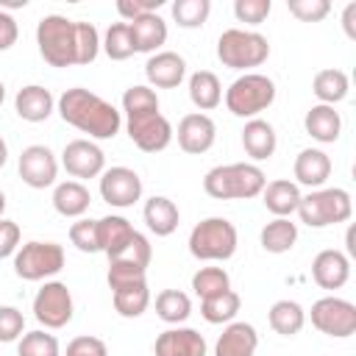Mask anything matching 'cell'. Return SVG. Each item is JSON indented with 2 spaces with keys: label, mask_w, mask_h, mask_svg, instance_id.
Listing matches in <instances>:
<instances>
[{
  "label": "cell",
  "mask_w": 356,
  "mask_h": 356,
  "mask_svg": "<svg viewBox=\"0 0 356 356\" xmlns=\"http://www.w3.org/2000/svg\"><path fill=\"white\" fill-rule=\"evenodd\" d=\"M36 44L50 67L92 64L100 53V33L92 22H75L61 14H47L36 25Z\"/></svg>",
  "instance_id": "1"
},
{
  "label": "cell",
  "mask_w": 356,
  "mask_h": 356,
  "mask_svg": "<svg viewBox=\"0 0 356 356\" xmlns=\"http://www.w3.org/2000/svg\"><path fill=\"white\" fill-rule=\"evenodd\" d=\"M56 106L67 125L89 134L92 139H114L120 134L122 114L108 100H103L100 95L83 89V86L64 89V95L58 97Z\"/></svg>",
  "instance_id": "2"
},
{
  "label": "cell",
  "mask_w": 356,
  "mask_h": 356,
  "mask_svg": "<svg viewBox=\"0 0 356 356\" xmlns=\"http://www.w3.org/2000/svg\"><path fill=\"white\" fill-rule=\"evenodd\" d=\"M264 184H267L264 170L248 161L211 167L203 178V189L214 200H248L261 195Z\"/></svg>",
  "instance_id": "3"
},
{
  "label": "cell",
  "mask_w": 356,
  "mask_h": 356,
  "mask_svg": "<svg viewBox=\"0 0 356 356\" xmlns=\"http://www.w3.org/2000/svg\"><path fill=\"white\" fill-rule=\"evenodd\" d=\"M353 214V200L348 189L328 186V189H314L300 197L298 203V217L309 228H325L337 222H348Z\"/></svg>",
  "instance_id": "4"
},
{
  "label": "cell",
  "mask_w": 356,
  "mask_h": 356,
  "mask_svg": "<svg viewBox=\"0 0 356 356\" xmlns=\"http://www.w3.org/2000/svg\"><path fill=\"white\" fill-rule=\"evenodd\" d=\"M239 234L225 217H206L189 234V253L200 261H225L236 253Z\"/></svg>",
  "instance_id": "5"
},
{
  "label": "cell",
  "mask_w": 356,
  "mask_h": 356,
  "mask_svg": "<svg viewBox=\"0 0 356 356\" xmlns=\"http://www.w3.org/2000/svg\"><path fill=\"white\" fill-rule=\"evenodd\" d=\"M267 56H270V42H267V36H261L256 31L228 28L217 39V58L222 61V67L250 70V67L264 64Z\"/></svg>",
  "instance_id": "6"
},
{
  "label": "cell",
  "mask_w": 356,
  "mask_h": 356,
  "mask_svg": "<svg viewBox=\"0 0 356 356\" xmlns=\"http://www.w3.org/2000/svg\"><path fill=\"white\" fill-rule=\"evenodd\" d=\"M273 100H275V83L261 72H245L225 89V106L236 117L253 120L259 111L270 108Z\"/></svg>",
  "instance_id": "7"
},
{
  "label": "cell",
  "mask_w": 356,
  "mask_h": 356,
  "mask_svg": "<svg viewBox=\"0 0 356 356\" xmlns=\"http://www.w3.org/2000/svg\"><path fill=\"white\" fill-rule=\"evenodd\" d=\"M64 248L58 242H25L19 245V250L14 253V273L22 278V281H42V278H50L56 273L64 270Z\"/></svg>",
  "instance_id": "8"
},
{
  "label": "cell",
  "mask_w": 356,
  "mask_h": 356,
  "mask_svg": "<svg viewBox=\"0 0 356 356\" xmlns=\"http://www.w3.org/2000/svg\"><path fill=\"white\" fill-rule=\"evenodd\" d=\"M309 317H312V325L325 337L345 339V337L356 334V306L345 298L325 295V298L314 300Z\"/></svg>",
  "instance_id": "9"
},
{
  "label": "cell",
  "mask_w": 356,
  "mask_h": 356,
  "mask_svg": "<svg viewBox=\"0 0 356 356\" xmlns=\"http://www.w3.org/2000/svg\"><path fill=\"white\" fill-rule=\"evenodd\" d=\"M128 136L131 142L145 150V153H159L172 142V125L161 111H139V114H125Z\"/></svg>",
  "instance_id": "10"
},
{
  "label": "cell",
  "mask_w": 356,
  "mask_h": 356,
  "mask_svg": "<svg viewBox=\"0 0 356 356\" xmlns=\"http://www.w3.org/2000/svg\"><path fill=\"white\" fill-rule=\"evenodd\" d=\"M33 317L44 328H64L72 320V295L64 281H44L33 298Z\"/></svg>",
  "instance_id": "11"
},
{
  "label": "cell",
  "mask_w": 356,
  "mask_h": 356,
  "mask_svg": "<svg viewBox=\"0 0 356 356\" xmlns=\"http://www.w3.org/2000/svg\"><path fill=\"white\" fill-rule=\"evenodd\" d=\"M100 197L108 206L128 209L142 197V178L131 167H108L100 172Z\"/></svg>",
  "instance_id": "12"
},
{
  "label": "cell",
  "mask_w": 356,
  "mask_h": 356,
  "mask_svg": "<svg viewBox=\"0 0 356 356\" xmlns=\"http://www.w3.org/2000/svg\"><path fill=\"white\" fill-rule=\"evenodd\" d=\"M56 175H58V161L47 145H28L19 153V178L31 189L53 186Z\"/></svg>",
  "instance_id": "13"
},
{
  "label": "cell",
  "mask_w": 356,
  "mask_h": 356,
  "mask_svg": "<svg viewBox=\"0 0 356 356\" xmlns=\"http://www.w3.org/2000/svg\"><path fill=\"white\" fill-rule=\"evenodd\" d=\"M61 164L72 178H97L106 170V156L92 139H72L64 145Z\"/></svg>",
  "instance_id": "14"
},
{
  "label": "cell",
  "mask_w": 356,
  "mask_h": 356,
  "mask_svg": "<svg viewBox=\"0 0 356 356\" xmlns=\"http://www.w3.org/2000/svg\"><path fill=\"white\" fill-rule=\"evenodd\" d=\"M172 136H178V147H181L184 153L200 156V153L211 150V145H214V139H217V125H214V120H211L209 114L195 111V114L181 117L178 131H175Z\"/></svg>",
  "instance_id": "15"
},
{
  "label": "cell",
  "mask_w": 356,
  "mask_h": 356,
  "mask_svg": "<svg viewBox=\"0 0 356 356\" xmlns=\"http://www.w3.org/2000/svg\"><path fill=\"white\" fill-rule=\"evenodd\" d=\"M312 278L323 289H339L350 278V259L337 248L320 250L312 261Z\"/></svg>",
  "instance_id": "16"
},
{
  "label": "cell",
  "mask_w": 356,
  "mask_h": 356,
  "mask_svg": "<svg viewBox=\"0 0 356 356\" xmlns=\"http://www.w3.org/2000/svg\"><path fill=\"white\" fill-rule=\"evenodd\" d=\"M145 75H147V83L156 89H175L186 75V61L172 50H159L147 58Z\"/></svg>",
  "instance_id": "17"
},
{
  "label": "cell",
  "mask_w": 356,
  "mask_h": 356,
  "mask_svg": "<svg viewBox=\"0 0 356 356\" xmlns=\"http://www.w3.org/2000/svg\"><path fill=\"white\" fill-rule=\"evenodd\" d=\"M156 356H206V339L195 328H167L156 337Z\"/></svg>",
  "instance_id": "18"
},
{
  "label": "cell",
  "mask_w": 356,
  "mask_h": 356,
  "mask_svg": "<svg viewBox=\"0 0 356 356\" xmlns=\"http://www.w3.org/2000/svg\"><path fill=\"white\" fill-rule=\"evenodd\" d=\"M134 236H136V228L120 214H108L97 220V248L108 259L122 256V250L131 245Z\"/></svg>",
  "instance_id": "19"
},
{
  "label": "cell",
  "mask_w": 356,
  "mask_h": 356,
  "mask_svg": "<svg viewBox=\"0 0 356 356\" xmlns=\"http://www.w3.org/2000/svg\"><path fill=\"white\" fill-rule=\"evenodd\" d=\"M259 334L250 323H228L214 345V356H256Z\"/></svg>",
  "instance_id": "20"
},
{
  "label": "cell",
  "mask_w": 356,
  "mask_h": 356,
  "mask_svg": "<svg viewBox=\"0 0 356 356\" xmlns=\"http://www.w3.org/2000/svg\"><path fill=\"white\" fill-rule=\"evenodd\" d=\"M14 108H17V114H19L25 122H44V120L53 114L56 100H53L50 89L39 86V83H28V86H22V89L17 92Z\"/></svg>",
  "instance_id": "21"
},
{
  "label": "cell",
  "mask_w": 356,
  "mask_h": 356,
  "mask_svg": "<svg viewBox=\"0 0 356 356\" xmlns=\"http://www.w3.org/2000/svg\"><path fill=\"white\" fill-rule=\"evenodd\" d=\"M331 159H328V153H323V150H317V147H306V150H300L298 156H295V167H292V172H295V178H298V184H303V186H312V189H320L325 181H328V175H331Z\"/></svg>",
  "instance_id": "22"
},
{
  "label": "cell",
  "mask_w": 356,
  "mask_h": 356,
  "mask_svg": "<svg viewBox=\"0 0 356 356\" xmlns=\"http://www.w3.org/2000/svg\"><path fill=\"white\" fill-rule=\"evenodd\" d=\"M128 28H131V39H134L136 53H156L167 42V22L159 17V11L131 19Z\"/></svg>",
  "instance_id": "23"
},
{
  "label": "cell",
  "mask_w": 356,
  "mask_h": 356,
  "mask_svg": "<svg viewBox=\"0 0 356 356\" xmlns=\"http://www.w3.org/2000/svg\"><path fill=\"white\" fill-rule=\"evenodd\" d=\"M275 145H278V136H275V128L267 122V120H248L245 128H242V147L250 159L256 161H264L275 153Z\"/></svg>",
  "instance_id": "24"
},
{
  "label": "cell",
  "mask_w": 356,
  "mask_h": 356,
  "mask_svg": "<svg viewBox=\"0 0 356 356\" xmlns=\"http://www.w3.org/2000/svg\"><path fill=\"white\" fill-rule=\"evenodd\" d=\"M303 125H306V134L323 145H331L339 139V131H342V117L334 106H312L303 117Z\"/></svg>",
  "instance_id": "25"
},
{
  "label": "cell",
  "mask_w": 356,
  "mask_h": 356,
  "mask_svg": "<svg viewBox=\"0 0 356 356\" xmlns=\"http://www.w3.org/2000/svg\"><path fill=\"white\" fill-rule=\"evenodd\" d=\"M261 197H264V206L267 211H273L275 217H292L298 211V203H300V189L295 181H286V178H278V181H270L264 184L261 189Z\"/></svg>",
  "instance_id": "26"
},
{
  "label": "cell",
  "mask_w": 356,
  "mask_h": 356,
  "mask_svg": "<svg viewBox=\"0 0 356 356\" xmlns=\"http://www.w3.org/2000/svg\"><path fill=\"white\" fill-rule=\"evenodd\" d=\"M92 195L81 181H61L53 189V209L61 217H83L89 211Z\"/></svg>",
  "instance_id": "27"
},
{
  "label": "cell",
  "mask_w": 356,
  "mask_h": 356,
  "mask_svg": "<svg viewBox=\"0 0 356 356\" xmlns=\"http://www.w3.org/2000/svg\"><path fill=\"white\" fill-rule=\"evenodd\" d=\"M142 217H145L147 228H150L156 236H170V234L178 228V222H181L178 206H175L170 197H164V195H153V197L145 203Z\"/></svg>",
  "instance_id": "28"
},
{
  "label": "cell",
  "mask_w": 356,
  "mask_h": 356,
  "mask_svg": "<svg viewBox=\"0 0 356 356\" xmlns=\"http://www.w3.org/2000/svg\"><path fill=\"white\" fill-rule=\"evenodd\" d=\"M348 89H350V81L342 70L337 67H325L314 75L312 81V92L314 97L323 103V106H334V103H342L348 97Z\"/></svg>",
  "instance_id": "29"
},
{
  "label": "cell",
  "mask_w": 356,
  "mask_h": 356,
  "mask_svg": "<svg viewBox=\"0 0 356 356\" xmlns=\"http://www.w3.org/2000/svg\"><path fill=\"white\" fill-rule=\"evenodd\" d=\"M189 100L203 111H211L222 103V86H220V78L211 72V70H197L192 72L189 78Z\"/></svg>",
  "instance_id": "30"
},
{
  "label": "cell",
  "mask_w": 356,
  "mask_h": 356,
  "mask_svg": "<svg viewBox=\"0 0 356 356\" xmlns=\"http://www.w3.org/2000/svg\"><path fill=\"white\" fill-rule=\"evenodd\" d=\"M267 320H270V328H273L275 334H281V337H295V334H300V328L306 325V312H303V306H300L298 300H275V303L270 306Z\"/></svg>",
  "instance_id": "31"
},
{
  "label": "cell",
  "mask_w": 356,
  "mask_h": 356,
  "mask_svg": "<svg viewBox=\"0 0 356 356\" xmlns=\"http://www.w3.org/2000/svg\"><path fill=\"white\" fill-rule=\"evenodd\" d=\"M298 242V225L289 217H275L261 228V248L267 253H286Z\"/></svg>",
  "instance_id": "32"
},
{
  "label": "cell",
  "mask_w": 356,
  "mask_h": 356,
  "mask_svg": "<svg viewBox=\"0 0 356 356\" xmlns=\"http://www.w3.org/2000/svg\"><path fill=\"white\" fill-rule=\"evenodd\" d=\"M239 306H242V298H239L234 289H225L222 295H214V298L200 300V314H203V320L211 323V325L234 323Z\"/></svg>",
  "instance_id": "33"
},
{
  "label": "cell",
  "mask_w": 356,
  "mask_h": 356,
  "mask_svg": "<svg viewBox=\"0 0 356 356\" xmlns=\"http://www.w3.org/2000/svg\"><path fill=\"white\" fill-rule=\"evenodd\" d=\"M156 314L164 320V323H184L189 314H192V300L186 292L181 289H161L156 295Z\"/></svg>",
  "instance_id": "34"
},
{
  "label": "cell",
  "mask_w": 356,
  "mask_h": 356,
  "mask_svg": "<svg viewBox=\"0 0 356 356\" xmlns=\"http://www.w3.org/2000/svg\"><path fill=\"white\" fill-rule=\"evenodd\" d=\"M106 281H108L111 292L128 289V286H136V284H147V267H142L131 259H111Z\"/></svg>",
  "instance_id": "35"
},
{
  "label": "cell",
  "mask_w": 356,
  "mask_h": 356,
  "mask_svg": "<svg viewBox=\"0 0 356 356\" xmlns=\"http://www.w3.org/2000/svg\"><path fill=\"white\" fill-rule=\"evenodd\" d=\"M100 47L106 50V56H108L111 61H125V58H131L136 50H134V39H131L128 22H111L108 31H106V36H103V42H100Z\"/></svg>",
  "instance_id": "36"
},
{
  "label": "cell",
  "mask_w": 356,
  "mask_h": 356,
  "mask_svg": "<svg viewBox=\"0 0 356 356\" xmlns=\"http://www.w3.org/2000/svg\"><path fill=\"white\" fill-rule=\"evenodd\" d=\"M192 289H195V295L200 300L214 298V295H222L225 289H231V275L222 267H200L192 275Z\"/></svg>",
  "instance_id": "37"
},
{
  "label": "cell",
  "mask_w": 356,
  "mask_h": 356,
  "mask_svg": "<svg viewBox=\"0 0 356 356\" xmlns=\"http://www.w3.org/2000/svg\"><path fill=\"white\" fill-rule=\"evenodd\" d=\"M111 300H114V309L120 317H139L150 306V289H147V284H136V286L111 292Z\"/></svg>",
  "instance_id": "38"
},
{
  "label": "cell",
  "mask_w": 356,
  "mask_h": 356,
  "mask_svg": "<svg viewBox=\"0 0 356 356\" xmlns=\"http://www.w3.org/2000/svg\"><path fill=\"white\" fill-rule=\"evenodd\" d=\"M58 339L47 331H28L17 342V356H58Z\"/></svg>",
  "instance_id": "39"
},
{
  "label": "cell",
  "mask_w": 356,
  "mask_h": 356,
  "mask_svg": "<svg viewBox=\"0 0 356 356\" xmlns=\"http://www.w3.org/2000/svg\"><path fill=\"white\" fill-rule=\"evenodd\" d=\"M211 3L209 0H175L172 3V19L181 28H200L209 19Z\"/></svg>",
  "instance_id": "40"
},
{
  "label": "cell",
  "mask_w": 356,
  "mask_h": 356,
  "mask_svg": "<svg viewBox=\"0 0 356 356\" xmlns=\"http://www.w3.org/2000/svg\"><path fill=\"white\" fill-rule=\"evenodd\" d=\"M122 111L125 114H139V111H159V95L150 86H128L122 95Z\"/></svg>",
  "instance_id": "41"
},
{
  "label": "cell",
  "mask_w": 356,
  "mask_h": 356,
  "mask_svg": "<svg viewBox=\"0 0 356 356\" xmlns=\"http://www.w3.org/2000/svg\"><path fill=\"white\" fill-rule=\"evenodd\" d=\"M70 242L83 253H100L97 248V220H78L70 225Z\"/></svg>",
  "instance_id": "42"
},
{
  "label": "cell",
  "mask_w": 356,
  "mask_h": 356,
  "mask_svg": "<svg viewBox=\"0 0 356 356\" xmlns=\"http://www.w3.org/2000/svg\"><path fill=\"white\" fill-rule=\"evenodd\" d=\"M286 8L300 22H320L328 17L331 3L328 0H286Z\"/></svg>",
  "instance_id": "43"
},
{
  "label": "cell",
  "mask_w": 356,
  "mask_h": 356,
  "mask_svg": "<svg viewBox=\"0 0 356 356\" xmlns=\"http://www.w3.org/2000/svg\"><path fill=\"white\" fill-rule=\"evenodd\" d=\"M270 11H273L270 0H236L234 3V14L245 25H261L270 17Z\"/></svg>",
  "instance_id": "44"
},
{
  "label": "cell",
  "mask_w": 356,
  "mask_h": 356,
  "mask_svg": "<svg viewBox=\"0 0 356 356\" xmlns=\"http://www.w3.org/2000/svg\"><path fill=\"white\" fill-rule=\"evenodd\" d=\"M25 334V317L17 306H0V342H14Z\"/></svg>",
  "instance_id": "45"
},
{
  "label": "cell",
  "mask_w": 356,
  "mask_h": 356,
  "mask_svg": "<svg viewBox=\"0 0 356 356\" xmlns=\"http://www.w3.org/2000/svg\"><path fill=\"white\" fill-rule=\"evenodd\" d=\"M67 356H108V348H106L103 339L83 334V337H75L67 345Z\"/></svg>",
  "instance_id": "46"
},
{
  "label": "cell",
  "mask_w": 356,
  "mask_h": 356,
  "mask_svg": "<svg viewBox=\"0 0 356 356\" xmlns=\"http://www.w3.org/2000/svg\"><path fill=\"white\" fill-rule=\"evenodd\" d=\"M161 6H164V0H120L117 11H120V17H125V22H131L142 14H156Z\"/></svg>",
  "instance_id": "47"
},
{
  "label": "cell",
  "mask_w": 356,
  "mask_h": 356,
  "mask_svg": "<svg viewBox=\"0 0 356 356\" xmlns=\"http://www.w3.org/2000/svg\"><path fill=\"white\" fill-rule=\"evenodd\" d=\"M19 236H22L19 225L14 220H3L0 217V259L14 256L19 250Z\"/></svg>",
  "instance_id": "48"
},
{
  "label": "cell",
  "mask_w": 356,
  "mask_h": 356,
  "mask_svg": "<svg viewBox=\"0 0 356 356\" xmlns=\"http://www.w3.org/2000/svg\"><path fill=\"white\" fill-rule=\"evenodd\" d=\"M17 36H19V28H17V19L0 8V53L3 50H11L17 44Z\"/></svg>",
  "instance_id": "49"
},
{
  "label": "cell",
  "mask_w": 356,
  "mask_h": 356,
  "mask_svg": "<svg viewBox=\"0 0 356 356\" xmlns=\"http://www.w3.org/2000/svg\"><path fill=\"white\" fill-rule=\"evenodd\" d=\"M342 28L348 33V39H356V3H348L342 11Z\"/></svg>",
  "instance_id": "50"
},
{
  "label": "cell",
  "mask_w": 356,
  "mask_h": 356,
  "mask_svg": "<svg viewBox=\"0 0 356 356\" xmlns=\"http://www.w3.org/2000/svg\"><path fill=\"white\" fill-rule=\"evenodd\" d=\"M345 242H348V253H345V256H348V259H350V256H356V245H353V228H348Z\"/></svg>",
  "instance_id": "51"
},
{
  "label": "cell",
  "mask_w": 356,
  "mask_h": 356,
  "mask_svg": "<svg viewBox=\"0 0 356 356\" xmlns=\"http://www.w3.org/2000/svg\"><path fill=\"white\" fill-rule=\"evenodd\" d=\"M6 161H8V145H6V139L0 136V170L6 167Z\"/></svg>",
  "instance_id": "52"
},
{
  "label": "cell",
  "mask_w": 356,
  "mask_h": 356,
  "mask_svg": "<svg viewBox=\"0 0 356 356\" xmlns=\"http://www.w3.org/2000/svg\"><path fill=\"white\" fill-rule=\"evenodd\" d=\"M3 211H6V195H3V189H0V217H3Z\"/></svg>",
  "instance_id": "53"
},
{
  "label": "cell",
  "mask_w": 356,
  "mask_h": 356,
  "mask_svg": "<svg viewBox=\"0 0 356 356\" xmlns=\"http://www.w3.org/2000/svg\"><path fill=\"white\" fill-rule=\"evenodd\" d=\"M3 100H6V86H3V81H0V106H3Z\"/></svg>",
  "instance_id": "54"
}]
</instances>
